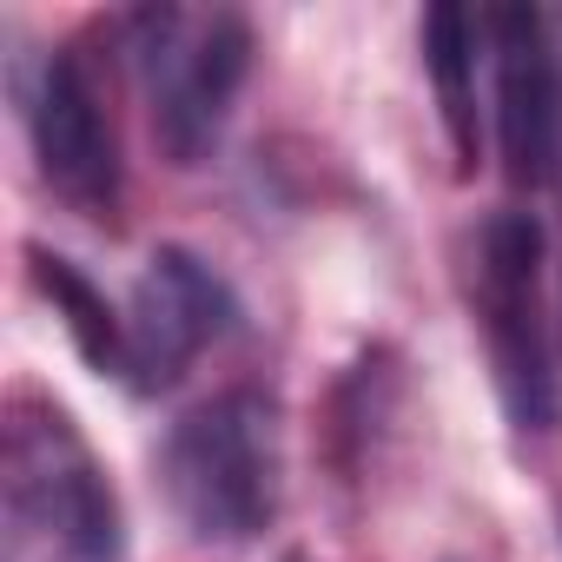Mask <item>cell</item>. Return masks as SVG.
Segmentation results:
<instances>
[{
	"instance_id": "cell-6",
	"label": "cell",
	"mask_w": 562,
	"mask_h": 562,
	"mask_svg": "<svg viewBox=\"0 0 562 562\" xmlns=\"http://www.w3.org/2000/svg\"><path fill=\"white\" fill-rule=\"evenodd\" d=\"M232 331H238V292L199 251L159 245L126 299V378L120 384L133 397H159Z\"/></svg>"
},
{
	"instance_id": "cell-2",
	"label": "cell",
	"mask_w": 562,
	"mask_h": 562,
	"mask_svg": "<svg viewBox=\"0 0 562 562\" xmlns=\"http://www.w3.org/2000/svg\"><path fill=\"white\" fill-rule=\"evenodd\" d=\"M0 483H8L14 549H27L34 562H126L120 490L100 450L80 437V424L54 397L14 391Z\"/></svg>"
},
{
	"instance_id": "cell-1",
	"label": "cell",
	"mask_w": 562,
	"mask_h": 562,
	"mask_svg": "<svg viewBox=\"0 0 562 562\" xmlns=\"http://www.w3.org/2000/svg\"><path fill=\"white\" fill-rule=\"evenodd\" d=\"M159 496L199 549L258 542L285 503V437L271 391L232 384L192 404L159 443Z\"/></svg>"
},
{
	"instance_id": "cell-5",
	"label": "cell",
	"mask_w": 562,
	"mask_h": 562,
	"mask_svg": "<svg viewBox=\"0 0 562 562\" xmlns=\"http://www.w3.org/2000/svg\"><path fill=\"white\" fill-rule=\"evenodd\" d=\"M27 139H34V159H41L47 192L67 212H80L93 225H120V199H126L120 126H113V106H106V80H100L93 54L80 41L74 47H54L34 67V87H27Z\"/></svg>"
},
{
	"instance_id": "cell-10",
	"label": "cell",
	"mask_w": 562,
	"mask_h": 562,
	"mask_svg": "<svg viewBox=\"0 0 562 562\" xmlns=\"http://www.w3.org/2000/svg\"><path fill=\"white\" fill-rule=\"evenodd\" d=\"M278 562H318V555H278Z\"/></svg>"
},
{
	"instance_id": "cell-9",
	"label": "cell",
	"mask_w": 562,
	"mask_h": 562,
	"mask_svg": "<svg viewBox=\"0 0 562 562\" xmlns=\"http://www.w3.org/2000/svg\"><path fill=\"white\" fill-rule=\"evenodd\" d=\"M27 271H34V285H41V299L54 305V318L67 325V338H74V351L100 371V378H126V312H113V299L93 285V278L67 258V251H54V245H27Z\"/></svg>"
},
{
	"instance_id": "cell-7",
	"label": "cell",
	"mask_w": 562,
	"mask_h": 562,
	"mask_svg": "<svg viewBox=\"0 0 562 562\" xmlns=\"http://www.w3.org/2000/svg\"><path fill=\"white\" fill-rule=\"evenodd\" d=\"M496 67V153L516 192L562 186V54L542 8H483Z\"/></svg>"
},
{
	"instance_id": "cell-3",
	"label": "cell",
	"mask_w": 562,
	"mask_h": 562,
	"mask_svg": "<svg viewBox=\"0 0 562 562\" xmlns=\"http://www.w3.org/2000/svg\"><path fill=\"white\" fill-rule=\"evenodd\" d=\"M120 34L159 153L172 166H205L251 74V21L232 8H139Z\"/></svg>"
},
{
	"instance_id": "cell-4",
	"label": "cell",
	"mask_w": 562,
	"mask_h": 562,
	"mask_svg": "<svg viewBox=\"0 0 562 562\" xmlns=\"http://www.w3.org/2000/svg\"><path fill=\"white\" fill-rule=\"evenodd\" d=\"M470 312L490 351L496 397L522 437L562 430V364L542 312V225L536 212H490L470 238Z\"/></svg>"
},
{
	"instance_id": "cell-8",
	"label": "cell",
	"mask_w": 562,
	"mask_h": 562,
	"mask_svg": "<svg viewBox=\"0 0 562 562\" xmlns=\"http://www.w3.org/2000/svg\"><path fill=\"white\" fill-rule=\"evenodd\" d=\"M417 41H424V67H430L437 106H443V133H450V153H457V172L470 179L476 159H483V106H476V67L490 60L483 14L457 8V0H437V8H424Z\"/></svg>"
}]
</instances>
